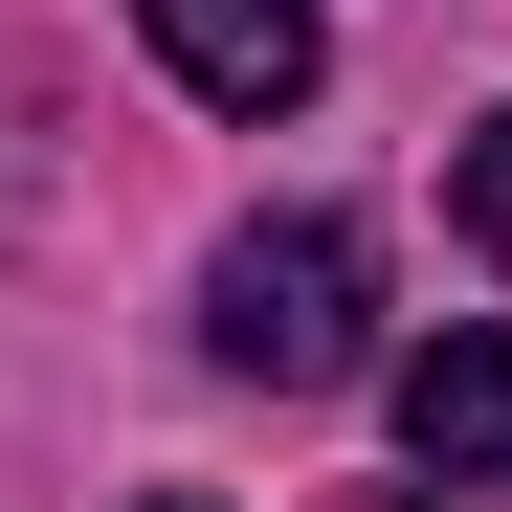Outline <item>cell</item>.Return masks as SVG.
<instances>
[{"mask_svg": "<svg viewBox=\"0 0 512 512\" xmlns=\"http://www.w3.org/2000/svg\"><path fill=\"white\" fill-rule=\"evenodd\" d=\"M357 312H379V245L357 223H245L201 268V357L290 401V379H357Z\"/></svg>", "mask_w": 512, "mask_h": 512, "instance_id": "cell-1", "label": "cell"}, {"mask_svg": "<svg viewBox=\"0 0 512 512\" xmlns=\"http://www.w3.org/2000/svg\"><path fill=\"white\" fill-rule=\"evenodd\" d=\"M134 45L179 67L201 112H312V67H334L312 0H134Z\"/></svg>", "mask_w": 512, "mask_h": 512, "instance_id": "cell-2", "label": "cell"}, {"mask_svg": "<svg viewBox=\"0 0 512 512\" xmlns=\"http://www.w3.org/2000/svg\"><path fill=\"white\" fill-rule=\"evenodd\" d=\"M401 446H423V490H512V334H423L401 357Z\"/></svg>", "mask_w": 512, "mask_h": 512, "instance_id": "cell-3", "label": "cell"}, {"mask_svg": "<svg viewBox=\"0 0 512 512\" xmlns=\"http://www.w3.org/2000/svg\"><path fill=\"white\" fill-rule=\"evenodd\" d=\"M446 223H468V245H490V268H512V112H490V134H468V156H446Z\"/></svg>", "mask_w": 512, "mask_h": 512, "instance_id": "cell-4", "label": "cell"}, {"mask_svg": "<svg viewBox=\"0 0 512 512\" xmlns=\"http://www.w3.org/2000/svg\"><path fill=\"white\" fill-rule=\"evenodd\" d=\"M134 512H201V490H134Z\"/></svg>", "mask_w": 512, "mask_h": 512, "instance_id": "cell-5", "label": "cell"}]
</instances>
